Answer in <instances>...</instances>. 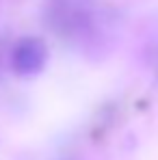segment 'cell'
<instances>
[{"label":"cell","instance_id":"obj_1","mask_svg":"<svg viewBox=\"0 0 158 160\" xmlns=\"http://www.w3.org/2000/svg\"><path fill=\"white\" fill-rule=\"evenodd\" d=\"M46 48L37 39H24L13 50V67L18 74H37L43 67Z\"/></svg>","mask_w":158,"mask_h":160}]
</instances>
